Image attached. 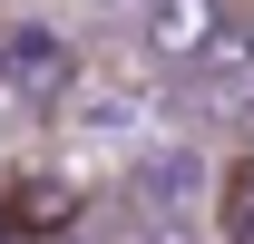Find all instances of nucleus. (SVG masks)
<instances>
[{
  "label": "nucleus",
  "instance_id": "2",
  "mask_svg": "<svg viewBox=\"0 0 254 244\" xmlns=\"http://www.w3.org/2000/svg\"><path fill=\"white\" fill-rule=\"evenodd\" d=\"M59 225H78V185L68 176H20L0 195V235H59Z\"/></svg>",
  "mask_w": 254,
  "mask_h": 244
},
{
  "label": "nucleus",
  "instance_id": "3",
  "mask_svg": "<svg viewBox=\"0 0 254 244\" xmlns=\"http://www.w3.org/2000/svg\"><path fill=\"white\" fill-rule=\"evenodd\" d=\"M235 59H245V78H254V10H235Z\"/></svg>",
  "mask_w": 254,
  "mask_h": 244
},
{
  "label": "nucleus",
  "instance_id": "4",
  "mask_svg": "<svg viewBox=\"0 0 254 244\" xmlns=\"http://www.w3.org/2000/svg\"><path fill=\"white\" fill-rule=\"evenodd\" d=\"M235 185H254V156H245V166H235Z\"/></svg>",
  "mask_w": 254,
  "mask_h": 244
},
{
  "label": "nucleus",
  "instance_id": "1",
  "mask_svg": "<svg viewBox=\"0 0 254 244\" xmlns=\"http://www.w3.org/2000/svg\"><path fill=\"white\" fill-rule=\"evenodd\" d=\"M225 10H235V0H147L137 39H147V59H166V68H195V59H205V39L225 30Z\"/></svg>",
  "mask_w": 254,
  "mask_h": 244
}]
</instances>
